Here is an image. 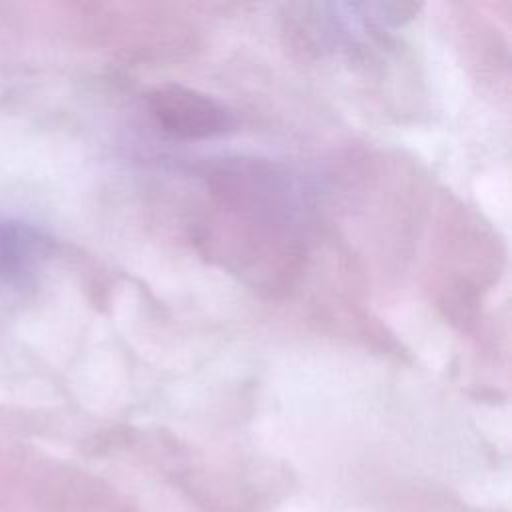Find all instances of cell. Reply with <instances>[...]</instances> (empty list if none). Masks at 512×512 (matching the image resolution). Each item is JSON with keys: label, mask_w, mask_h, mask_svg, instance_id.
<instances>
[{"label": "cell", "mask_w": 512, "mask_h": 512, "mask_svg": "<svg viewBox=\"0 0 512 512\" xmlns=\"http://www.w3.org/2000/svg\"><path fill=\"white\" fill-rule=\"evenodd\" d=\"M148 106L164 132L184 140L216 136L232 126V116L222 104L178 84L150 90Z\"/></svg>", "instance_id": "obj_1"}, {"label": "cell", "mask_w": 512, "mask_h": 512, "mask_svg": "<svg viewBox=\"0 0 512 512\" xmlns=\"http://www.w3.org/2000/svg\"><path fill=\"white\" fill-rule=\"evenodd\" d=\"M44 256L46 240L34 226L0 216V290H16L30 282Z\"/></svg>", "instance_id": "obj_2"}]
</instances>
